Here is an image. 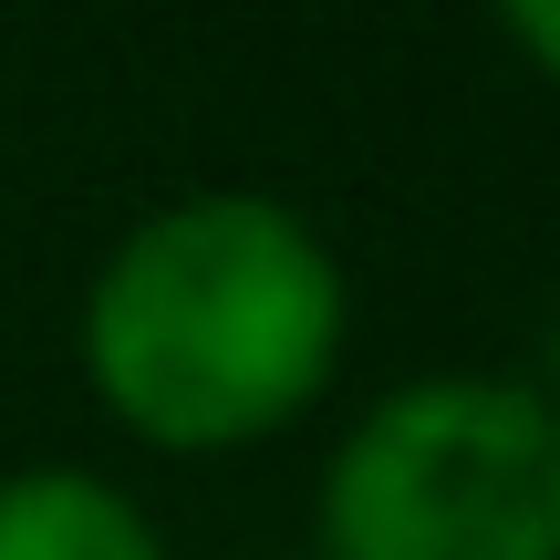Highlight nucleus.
<instances>
[{
	"mask_svg": "<svg viewBox=\"0 0 560 560\" xmlns=\"http://www.w3.org/2000/svg\"><path fill=\"white\" fill-rule=\"evenodd\" d=\"M353 332L342 249L270 187H187L83 280V374L156 446H240L332 384Z\"/></svg>",
	"mask_w": 560,
	"mask_h": 560,
	"instance_id": "1",
	"label": "nucleus"
},
{
	"mask_svg": "<svg viewBox=\"0 0 560 560\" xmlns=\"http://www.w3.org/2000/svg\"><path fill=\"white\" fill-rule=\"evenodd\" d=\"M332 560H560V405L446 363L363 405L322 457Z\"/></svg>",
	"mask_w": 560,
	"mask_h": 560,
	"instance_id": "2",
	"label": "nucleus"
},
{
	"mask_svg": "<svg viewBox=\"0 0 560 560\" xmlns=\"http://www.w3.org/2000/svg\"><path fill=\"white\" fill-rule=\"evenodd\" d=\"M0 560H166L156 509L83 457L0 467Z\"/></svg>",
	"mask_w": 560,
	"mask_h": 560,
	"instance_id": "3",
	"label": "nucleus"
},
{
	"mask_svg": "<svg viewBox=\"0 0 560 560\" xmlns=\"http://www.w3.org/2000/svg\"><path fill=\"white\" fill-rule=\"evenodd\" d=\"M499 32L520 42L540 73H560V0H509V11H499Z\"/></svg>",
	"mask_w": 560,
	"mask_h": 560,
	"instance_id": "4",
	"label": "nucleus"
},
{
	"mask_svg": "<svg viewBox=\"0 0 560 560\" xmlns=\"http://www.w3.org/2000/svg\"><path fill=\"white\" fill-rule=\"evenodd\" d=\"M540 395L560 405V312H550V384H540Z\"/></svg>",
	"mask_w": 560,
	"mask_h": 560,
	"instance_id": "5",
	"label": "nucleus"
}]
</instances>
